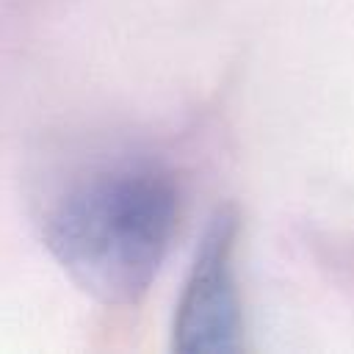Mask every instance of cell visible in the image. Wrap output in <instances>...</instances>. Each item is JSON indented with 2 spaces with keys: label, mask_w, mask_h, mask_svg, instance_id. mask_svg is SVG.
Listing matches in <instances>:
<instances>
[{
  "label": "cell",
  "mask_w": 354,
  "mask_h": 354,
  "mask_svg": "<svg viewBox=\"0 0 354 354\" xmlns=\"http://www.w3.org/2000/svg\"><path fill=\"white\" fill-rule=\"evenodd\" d=\"M238 216L221 207L196 249L174 315V348L185 354H227L241 348V299L235 285Z\"/></svg>",
  "instance_id": "cell-2"
},
{
  "label": "cell",
  "mask_w": 354,
  "mask_h": 354,
  "mask_svg": "<svg viewBox=\"0 0 354 354\" xmlns=\"http://www.w3.org/2000/svg\"><path fill=\"white\" fill-rule=\"evenodd\" d=\"M177 227V188L155 166H116L75 183L44 216V243L91 299L136 304Z\"/></svg>",
  "instance_id": "cell-1"
}]
</instances>
